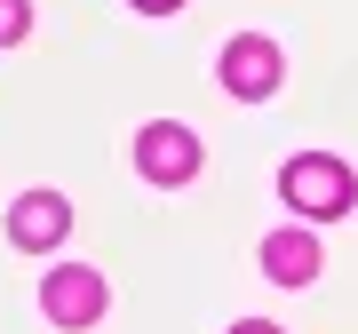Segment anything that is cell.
<instances>
[{"mask_svg": "<svg viewBox=\"0 0 358 334\" xmlns=\"http://www.w3.org/2000/svg\"><path fill=\"white\" fill-rule=\"evenodd\" d=\"M279 191H287V207L303 223H334V215H350V199H358V175L334 152H294L287 167H279Z\"/></svg>", "mask_w": 358, "mask_h": 334, "instance_id": "6da1fadb", "label": "cell"}, {"mask_svg": "<svg viewBox=\"0 0 358 334\" xmlns=\"http://www.w3.org/2000/svg\"><path fill=\"white\" fill-rule=\"evenodd\" d=\"M136 167H143V183L176 191V183H192V175H199V136H192V128H176V119H152V128L136 136Z\"/></svg>", "mask_w": 358, "mask_h": 334, "instance_id": "7a4b0ae2", "label": "cell"}, {"mask_svg": "<svg viewBox=\"0 0 358 334\" xmlns=\"http://www.w3.org/2000/svg\"><path fill=\"white\" fill-rule=\"evenodd\" d=\"M40 310H48L56 326H96L103 319V279H96L88 263L48 270V279H40Z\"/></svg>", "mask_w": 358, "mask_h": 334, "instance_id": "3957f363", "label": "cell"}, {"mask_svg": "<svg viewBox=\"0 0 358 334\" xmlns=\"http://www.w3.org/2000/svg\"><path fill=\"white\" fill-rule=\"evenodd\" d=\"M279 48H271L263 32H239V40H223V88L231 96H247V103H263L271 88H279Z\"/></svg>", "mask_w": 358, "mask_h": 334, "instance_id": "277c9868", "label": "cell"}, {"mask_svg": "<svg viewBox=\"0 0 358 334\" xmlns=\"http://www.w3.org/2000/svg\"><path fill=\"white\" fill-rule=\"evenodd\" d=\"M64 231H72V207L56 199V191H24V199L8 207V239H16V247H32V255H48Z\"/></svg>", "mask_w": 358, "mask_h": 334, "instance_id": "5b68a950", "label": "cell"}, {"mask_svg": "<svg viewBox=\"0 0 358 334\" xmlns=\"http://www.w3.org/2000/svg\"><path fill=\"white\" fill-rule=\"evenodd\" d=\"M319 231H303V223H287V231H263V270L279 286H310L319 279Z\"/></svg>", "mask_w": 358, "mask_h": 334, "instance_id": "8992f818", "label": "cell"}, {"mask_svg": "<svg viewBox=\"0 0 358 334\" xmlns=\"http://www.w3.org/2000/svg\"><path fill=\"white\" fill-rule=\"evenodd\" d=\"M32 32V0H0V48Z\"/></svg>", "mask_w": 358, "mask_h": 334, "instance_id": "52a82bcc", "label": "cell"}, {"mask_svg": "<svg viewBox=\"0 0 358 334\" xmlns=\"http://www.w3.org/2000/svg\"><path fill=\"white\" fill-rule=\"evenodd\" d=\"M136 8H143V16H167V8H183V0H136Z\"/></svg>", "mask_w": 358, "mask_h": 334, "instance_id": "ba28073f", "label": "cell"}, {"mask_svg": "<svg viewBox=\"0 0 358 334\" xmlns=\"http://www.w3.org/2000/svg\"><path fill=\"white\" fill-rule=\"evenodd\" d=\"M231 334H279V326H263V319H239V326H231Z\"/></svg>", "mask_w": 358, "mask_h": 334, "instance_id": "9c48e42d", "label": "cell"}]
</instances>
